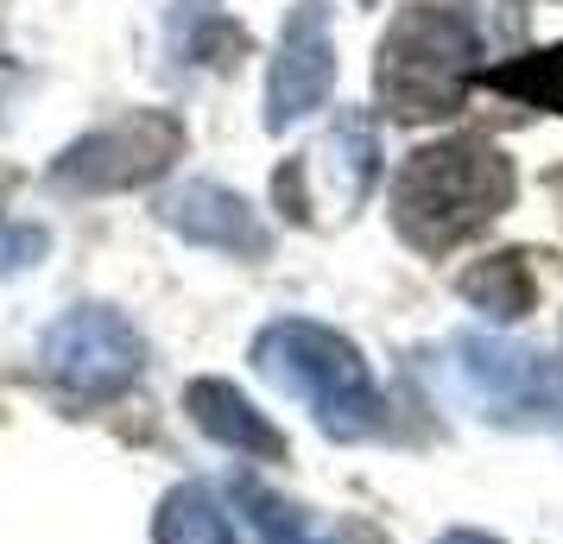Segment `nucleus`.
Segmentation results:
<instances>
[{
  "label": "nucleus",
  "mask_w": 563,
  "mask_h": 544,
  "mask_svg": "<svg viewBox=\"0 0 563 544\" xmlns=\"http://www.w3.org/2000/svg\"><path fill=\"white\" fill-rule=\"evenodd\" d=\"M254 367L285 399L310 406L323 437L335 443H361L386 424L380 387H374V374L361 362V348L349 336H335L330 323H310V317L266 323L254 336Z\"/></svg>",
  "instance_id": "1"
},
{
  "label": "nucleus",
  "mask_w": 563,
  "mask_h": 544,
  "mask_svg": "<svg viewBox=\"0 0 563 544\" xmlns=\"http://www.w3.org/2000/svg\"><path fill=\"white\" fill-rule=\"evenodd\" d=\"M38 367L45 380L82 399V406H102V399H121V392L140 380L146 367V342L121 311H102V304H82V311H64L38 342Z\"/></svg>",
  "instance_id": "5"
},
{
  "label": "nucleus",
  "mask_w": 563,
  "mask_h": 544,
  "mask_svg": "<svg viewBox=\"0 0 563 544\" xmlns=\"http://www.w3.org/2000/svg\"><path fill=\"white\" fill-rule=\"evenodd\" d=\"M437 544H500V539H487V532H443Z\"/></svg>",
  "instance_id": "15"
},
{
  "label": "nucleus",
  "mask_w": 563,
  "mask_h": 544,
  "mask_svg": "<svg viewBox=\"0 0 563 544\" xmlns=\"http://www.w3.org/2000/svg\"><path fill=\"white\" fill-rule=\"evenodd\" d=\"M335 89V32H330V7L323 0H298L285 13L279 52L266 70V127L285 133L291 121H305L330 102Z\"/></svg>",
  "instance_id": "7"
},
{
  "label": "nucleus",
  "mask_w": 563,
  "mask_h": 544,
  "mask_svg": "<svg viewBox=\"0 0 563 544\" xmlns=\"http://www.w3.org/2000/svg\"><path fill=\"white\" fill-rule=\"evenodd\" d=\"M361 7H374V0H361Z\"/></svg>",
  "instance_id": "16"
},
{
  "label": "nucleus",
  "mask_w": 563,
  "mask_h": 544,
  "mask_svg": "<svg viewBox=\"0 0 563 544\" xmlns=\"http://www.w3.org/2000/svg\"><path fill=\"white\" fill-rule=\"evenodd\" d=\"M456 291L475 304V311L500 317V323H512V317H526L538 304V279H532V266H526V254L475 259V266L456 279Z\"/></svg>",
  "instance_id": "11"
},
{
  "label": "nucleus",
  "mask_w": 563,
  "mask_h": 544,
  "mask_svg": "<svg viewBox=\"0 0 563 544\" xmlns=\"http://www.w3.org/2000/svg\"><path fill=\"white\" fill-rule=\"evenodd\" d=\"M475 64H482V45H475L462 13L431 7V0L406 7L393 20V32L380 38V70H374L386 114H399V121L456 114L468 82H475Z\"/></svg>",
  "instance_id": "3"
},
{
  "label": "nucleus",
  "mask_w": 563,
  "mask_h": 544,
  "mask_svg": "<svg viewBox=\"0 0 563 544\" xmlns=\"http://www.w3.org/2000/svg\"><path fill=\"white\" fill-rule=\"evenodd\" d=\"M330 153H342L335 165V184H342V197L361 203L367 197V184H374V165H380V146H374V121L367 114H342L330 133Z\"/></svg>",
  "instance_id": "13"
},
{
  "label": "nucleus",
  "mask_w": 563,
  "mask_h": 544,
  "mask_svg": "<svg viewBox=\"0 0 563 544\" xmlns=\"http://www.w3.org/2000/svg\"><path fill=\"white\" fill-rule=\"evenodd\" d=\"M456 374L494 424L563 431V362L494 336H456Z\"/></svg>",
  "instance_id": "6"
},
{
  "label": "nucleus",
  "mask_w": 563,
  "mask_h": 544,
  "mask_svg": "<svg viewBox=\"0 0 563 544\" xmlns=\"http://www.w3.org/2000/svg\"><path fill=\"white\" fill-rule=\"evenodd\" d=\"M184 406L197 418V431L216 437L222 449H241L254 463H285V437L266 424V412L241 387H229V380H190L184 387Z\"/></svg>",
  "instance_id": "9"
},
{
  "label": "nucleus",
  "mask_w": 563,
  "mask_h": 544,
  "mask_svg": "<svg viewBox=\"0 0 563 544\" xmlns=\"http://www.w3.org/2000/svg\"><path fill=\"white\" fill-rule=\"evenodd\" d=\"M184 158V121L165 108H133L108 127L82 133L77 146H64L52 165V184L82 190V197H108V190H140V184L165 178Z\"/></svg>",
  "instance_id": "4"
},
{
  "label": "nucleus",
  "mask_w": 563,
  "mask_h": 544,
  "mask_svg": "<svg viewBox=\"0 0 563 544\" xmlns=\"http://www.w3.org/2000/svg\"><path fill=\"white\" fill-rule=\"evenodd\" d=\"M158 222L172 234H184L190 247H216V254H234V259H266L273 254V229L254 215L247 197H234L229 184H184L158 203Z\"/></svg>",
  "instance_id": "8"
},
{
  "label": "nucleus",
  "mask_w": 563,
  "mask_h": 544,
  "mask_svg": "<svg viewBox=\"0 0 563 544\" xmlns=\"http://www.w3.org/2000/svg\"><path fill=\"white\" fill-rule=\"evenodd\" d=\"M512 203V165L482 140H443L399 165L393 222L418 254H450Z\"/></svg>",
  "instance_id": "2"
},
{
  "label": "nucleus",
  "mask_w": 563,
  "mask_h": 544,
  "mask_svg": "<svg viewBox=\"0 0 563 544\" xmlns=\"http://www.w3.org/2000/svg\"><path fill=\"white\" fill-rule=\"evenodd\" d=\"M153 544H234V525L216 507V493L197 488V481H184V488H172L158 500Z\"/></svg>",
  "instance_id": "12"
},
{
  "label": "nucleus",
  "mask_w": 563,
  "mask_h": 544,
  "mask_svg": "<svg viewBox=\"0 0 563 544\" xmlns=\"http://www.w3.org/2000/svg\"><path fill=\"white\" fill-rule=\"evenodd\" d=\"M45 229H32V222H0V273H26L32 259H45Z\"/></svg>",
  "instance_id": "14"
},
{
  "label": "nucleus",
  "mask_w": 563,
  "mask_h": 544,
  "mask_svg": "<svg viewBox=\"0 0 563 544\" xmlns=\"http://www.w3.org/2000/svg\"><path fill=\"white\" fill-rule=\"evenodd\" d=\"M234 507L254 519V532L266 544H380L367 525H317V519L305 513V507H291V500H279V493H266L260 481H234Z\"/></svg>",
  "instance_id": "10"
}]
</instances>
